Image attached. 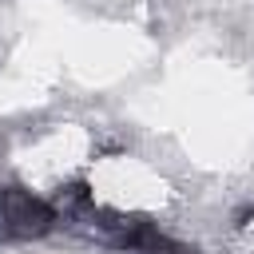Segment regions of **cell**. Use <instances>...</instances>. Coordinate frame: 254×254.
<instances>
[{
  "label": "cell",
  "instance_id": "7a4b0ae2",
  "mask_svg": "<svg viewBox=\"0 0 254 254\" xmlns=\"http://www.w3.org/2000/svg\"><path fill=\"white\" fill-rule=\"evenodd\" d=\"M139 254H198V250H194V246H187V242H175V238H167V234L159 230V234H155Z\"/></svg>",
  "mask_w": 254,
  "mask_h": 254
},
{
  "label": "cell",
  "instance_id": "6da1fadb",
  "mask_svg": "<svg viewBox=\"0 0 254 254\" xmlns=\"http://www.w3.org/2000/svg\"><path fill=\"white\" fill-rule=\"evenodd\" d=\"M52 202L36 198L32 190L8 183L0 187V242H24V238H44L56 226Z\"/></svg>",
  "mask_w": 254,
  "mask_h": 254
}]
</instances>
